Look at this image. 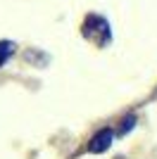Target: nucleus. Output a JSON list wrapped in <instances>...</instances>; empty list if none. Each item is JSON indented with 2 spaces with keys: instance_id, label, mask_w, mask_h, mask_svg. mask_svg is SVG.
<instances>
[{
  "instance_id": "f257e3e1",
  "label": "nucleus",
  "mask_w": 157,
  "mask_h": 159,
  "mask_svg": "<svg viewBox=\"0 0 157 159\" xmlns=\"http://www.w3.org/2000/svg\"><path fill=\"white\" fill-rule=\"evenodd\" d=\"M83 36L93 43H98V45H107L110 43V26H107V21L98 14H91L88 19L83 21Z\"/></svg>"
},
{
  "instance_id": "7ed1b4c3",
  "label": "nucleus",
  "mask_w": 157,
  "mask_h": 159,
  "mask_svg": "<svg viewBox=\"0 0 157 159\" xmlns=\"http://www.w3.org/2000/svg\"><path fill=\"white\" fill-rule=\"evenodd\" d=\"M12 52H14V45H12V43H0V66L10 60V55H12Z\"/></svg>"
},
{
  "instance_id": "f03ea898",
  "label": "nucleus",
  "mask_w": 157,
  "mask_h": 159,
  "mask_svg": "<svg viewBox=\"0 0 157 159\" xmlns=\"http://www.w3.org/2000/svg\"><path fill=\"white\" fill-rule=\"evenodd\" d=\"M110 143H112V131H100L98 135L91 140L88 150H91V152H105V150L110 147Z\"/></svg>"
}]
</instances>
